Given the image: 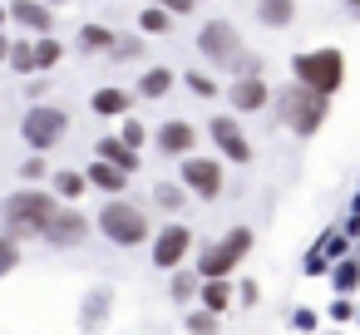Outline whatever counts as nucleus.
<instances>
[{"mask_svg": "<svg viewBox=\"0 0 360 335\" xmlns=\"http://www.w3.org/2000/svg\"><path fill=\"white\" fill-rule=\"evenodd\" d=\"M350 11H355V15H360V0H350Z\"/></svg>", "mask_w": 360, "mask_h": 335, "instance_id": "nucleus-42", "label": "nucleus"}, {"mask_svg": "<svg viewBox=\"0 0 360 335\" xmlns=\"http://www.w3.org/2000/svg\"><path fill=\"white\" fill-rule=\"evenodd\" d=\"M55 192H40V188H20L0 202V232L11 242H25V237H45V222L55 217Z\"/></svg>", "mask_w": 360, "mask_h": 335, "instance_id": "nucleus-1", "label": "nucleus"}, {"mask_svg": "<svg viewBox=\"0 0 360 335\" xmlns=\"http://www.w3.org/2000/svg\"><path fill=\"white\" fill-rule=\"evenodd\" d=\"M326 99L321 94H311V89H301V84H286L281 94H276V119L291 129V133H301V138H311L321 124H326Z\"/></svg>", "mask_w": 360, "mask_h": 335, "instance_id": "nucleus-2", "label": "nucleus"}, {"mask_svg": "<svg viewBox=\"0 0 360 335\" xmlns=\"http://www.w3.org/2000/svg\"><path fill=\"white\" fill-rule=\"evenodd\" d=\"M30 55H35V70H55L60 65V40H50V35H40V40H30Z\"/></svg>", "mask_w": 360, "mask_h": 335, "instance_id": "nucleus-21", "label": "nucleus"}, {"mask_svg": "<svg viewBox=\"0 0 360 335\" xmlns=\"http://www.w3.org/2000/svg\"><path fill=\"white\" fill-rule=\"evenodd\" d=\"M20 178H30V183H40V178H45V158H25V168H20Z\"/></svg>", "mask_w": 360, "mask_h": 335, "instance_id": "nucleus-34", "label": "nucleus"}, {"mask_svg": "<svg viewBox=\"0 0 360 335\" xmlns=\"http://www.w3.org/2000/svg\"><path fill=\"white\" fill-rule=\"evenodd\" d=\"M84 237H89V217L60 202V207H55V217L45 222V242H50V247H79Z\"/></svg>", "mask_w": 360, "mask_h": 335, "instance_id": "nucleus-8", "label": "nucleus"}, {"mask_svg": "<svg viewBox=\"0 0 360 335\" xmlns=\"http://www.w3.org/2000/svg\"><path fill=\"white\" fill-rule=\"evenodd\" d=\"M99 232H104L114 247H139V242H148V217H143L134 202L114 197V202H104V212H99Z\"/></svg>", "mask_w": 360, "mask_h": 335, "instance_id": "nucleus-4", "label": "nucleus"}, {"mask_svg": "<svg viewBox=\"0 0 360 335\" xmlns=\"http://www.w3.org/2000/svg\"><path fill=\"white\" fill-rule=\"evenodd\" d=\"M0 30H6V6H0Z\"/></svg>", "mask_w": 360, "mask_h": 335, "instance_id": "nucleus-41", "label": "nucleus"}, {"mask_svg": "<svg viewBox=\"0 0 360 335\" xmlns=\"http://www.w3.org/2000/svg\"><path fill=\"white\" fill-rule=\"evenodd\" d=\"M139 50H143V45H139V40H124V45H114V50H109V55H119V60H129V55H139Z\"/></svg>", "mask_w": 360, "mask_h": 335, "instance_id": "nucleus-36", "label": "nucleus"}, {"mask_svg": "<svg viewBox=\"0 0 360 335\" xmlns=\"http://www.w3.org/2000/svg\"><path fill=\"white\" fill-rule=\"evenodd\" d=\"M139 25H143L148 35H163V30L173 25V15H168L163 6H153V11H143V15H139Z\"/></svg>", "mask_w": 360, "mask_h": 335, "instance_id": "nucleus-28", "label": "nucleus"}, {"mask_svg": "<svg viewBox=\"0 0 360 335\" xmlns=\"http://www.w3.org/2000/svg\"><path fill=\"white\" fill-rule=\"evenodd\" d=\"M330 281H335V291H340V296H350V291L360 286V261H335Z\"/></svg>", "mask_w": 360, "mask_h": 335, "instance_id": "nucleus-24", "label": "nucleus"}, {"mask_svg": "<svg viewBox=\"0 0 360 335\" xmlns=\"http://www.w3.org/2000/svg\"><path fill=\"white\" fill-rule=\"evenodd\" d=\"M340 79H345L340 50H306V55H296V84H301V89L330 99V94L340 89Z\"/></svg>", "mask_w": 360, "mask_h": 335, "instance_id": "nucleus-3", "label": "nucleus"}, {"mask_svg": "<svg viewBox=\"0 0 360 335\" xmlns=\"http://www.w3.org/2000/svg\"><path fill=\"white\" fill-rule=\"evenodd\" d=\"M188 330L193 335H217V315L207 310V315H188Z\"/></svg>", "mask_w": 360, "mask_h": 335, "instance_id": "nucleus-31", "label": "nucleus"}, {"mask_svg": "<svg viewBox=\"0 0 360 335\" xmlns=\"http://www.w3.org/2000/svg\"><path fill=\"white\" fill-rule=\"evenodd\" d=\"M109 301H114V291H109V286L89 291V296H84V306H79V325H84V330L104 325V310H109Z\"/></svg>", "mask_w": 360, "mask_h": 335, "instance_id": "nucleus-18", "label": "nucleus"}, {"mask_svg": "<svg viewBox=\"0 0 360 335\" xmlns=\"http://www.w3.org/2000/svg\"><path fill=\"white\" fill-rule=\"evenodd\" d=\"M212 143L222 148V158H232V163H252V143L242 138L237 119H212Z\"/></svg>", "mask_w": 360, "mask_h": 335, "instance_id": "nucleus-11", "label": "nucleus"}, {"mask_svg": "<svg viewBox=\"0 0 360 335\" xmlns=\"http://www.w3.org/2000/svg\"><path fill=\"white\" fill-rule=\"evenodd\" d=\"M89 104H94V114H104V119H114V114H129V94H124V89H99Z\"/></svg>", "mask_w": 360, "mask_h": 335, "instance_id": "nucleus-20", "label": "nucleus"}, {"mask_svg": "<svg viewBox=\"0 0 360 335\" xmlns=\"http://www.w3.org/2000/svg\"><path fill=\"white\" fill-rule=\"evenodd\" d=\"M6 55H11V40H6V35H0V65H6Z\"/></svg>", "mask_w": 360, "mask_h": 335, "instance_id": "nucleus-39", "label": "nucleus"}, {"mask_svg": "<svg viewBox=\"0 0 360 335\" xmlns=\"http://www.w3.org/2000/svg\"><path fill=\"white\" fill-rule=\"evenodd\" d=\"M355 320H360V315H355Z\"/></svg>", "mask_w": 360, "mask_h": 335, "instance_id": "nucleus-43", "label": "nucleus"}, {"mask_svg": "<svg viewBox=\"0 0 360 335\" xmlns=\"http://www.w3.org/2000/svg\"><path fill=\"white\" fill-rule=\"evenodd\" d=\"M20 266V242H11L6 232H0V276H11Z\"/></svg>", "mask_w": 360, "mask_h": 335, "instance_id": "nucleus-27", "label": "nucleus"}, {"mask_svg": "<svg viewBox=\"0 0 360 335\" xmlns=\"http://www.w3.org/2000/svg\"><path fill=\"white\" fill-rule=\"evenodd\" d=\"M350 315H355V310H350V301H345V296H340V301H335V306H330V320H350Z\"/></svg>", "mask_w": 360, "mask_h": 335, "instance_id": "nucleus-37", "label": "nucleus"}, {"mask_svg": "<svg viewBox=\"0 0 360 335\" xmlns=\"http://www.w3.org/2000/svg\"><path fill=\"white\" fill-rule=\"evenodd\" d=\"M153 202H158L163 212H178V207H183V188H173V183H158V188H153Z\"/></svg>", "mask_w": 360, "mask_h": 335, "instance_id": "nucleus-29", "label": "nucleus"}, {"mask_svg": "<svg viewBox=\"0 0 360 335\" xmlns=\"http://www.w3.org/2000/svg\"><path fill=\"white\" fill-rule=\"evenodd\" d=\"M183 79H188V84H193V94H202V99H207V94L217 89V84H212L207 74H183Z\"/></svg>", "mask_w": 360, "mask_h": 335, "instance_id": "nucleus-33", "label": "nucleus"}, {"mask_svg": "<svg viewBox=\"0 0 360 335\" xmlns=\"http://www.w3.org/2000/svg\"><path fill=\"white\" fill-rule=\"evenodd\" d=\"M45 6H50V11H55V6H70V0H45Z\"/></svg>", "mask_w": 360, "mask_h": 335, "instance_id": "nucleus-40", "label": "nucleus"}, {"mask_svg": "<svg viewBox=\"0 0 360 335\" xmlns=\"http://www.w3.org/2000/svg\"><path fill=\"white\" fill-rule=\"evenodd\" d=\"M198 296H202V306H207L212 315H222V310L232 306V286H227V276H207V281H198Z\"/></svg>", "mask_w": 360, "mask_h": 335, "instance_id": "nucleus-15", "label": "nucleus"}, {"mask_svg": "<svg viewBox=\"0 0 360 335\" xmlns=\"http://www.w3.org/2000/svg\"><path fill=\"white\" fill-rule=\"evenodd\" d=\"M158 6H163V11H173V15H188L198 0H158Z\"/></svg>", "mask_w": 360, "mask_h": 335, "instance_id": "nucleus-35", "label": "nucleus"}, {"mask_svg": "<svg viewBox=\"0 0 360 335\" xmlns=\"http://www.w3.org/2000/svg\"><path fill=\"white\" fill-rule=\"evenodd\" d=\"M198 50H202L212 65H237V60H242V40H237V30H232L227 20H212V25H202V35H198Z\"/></svg>", "mask_w": 360, "mask_h": 335, "instance_id": "nucleus-7", "label": "nucleus"}, {"mask_svg": "<svg viewBox=\"0 0 360 335\" xmlns=\"http://www.w3.org/2000/svg\"><path fill=\"white\" fill-rule=\"evenodd\" d=\"M257 15H262L266 25H291V15H296V0H262V6H257Z\"/></svg>", "mask_w": 360, "mask_h": 335, "instance_id": "nucleus-22", "label": "nucleus"}, {"mask_svg": "<svg viewBox=\"0 0 360 335\" xmlns=\"http://www.w3.org/2000/svg\"><path fill=\"white\" fill-rule=\"evenodd\" d=\"M252 251V227H232L227 237H217L212 247H202V261H198V276H232L242 266V256Z\"/></svg>", "mask_w": 360, "mask_h": 335, "instance_id": "nucleus-5", "label": "nucleus"}, {"mask_svg": "<svg viewBox=\"0 0 360 335\" xmlns=\"http://www.w3.org/2000/svg\"><path fill=\"white\" fill-rule=\"evenodd\" d=\"M84 183H94L99 192L119 197V192L129 188V173H119V168H114V163H104V158H94V163H89V173H84Z\"/></svg>", "mask_w": 360, "mask_h": 335, "instance_id": "nucleus-13", "label": "nucleus"}, {"mask_svg": "<svg viewBox=\"0 0 360 335\" xmlns=\"http://www.w3.org/2000/svg\"><path fill=\"white\" fill-rule=\"evenodd\" d=\"M193 138H198V133H193V124H183V119H168V124L158 129V148H163V153H188Z\"/></svg>", "mask_w": 360, "mask_h": 335, "instance_id": "nucleus-14", "label": "nucleus"}, {"mask_svg": "<svg viewBox=\"0 0 360 335\" xmlns=\"http://www.w3.org/2000/svg\"><path fill=\"white\" fill-rule=\"evenodd\" d=\"M139 89H143V94H148V99H163V94H168V89H173V70H148V74H143V84H139Z\"/></svg>", "mask_w": 360, "mask_h": 335, "instance_id": "nucleus-25", "label": "nucleus"}, {"mask_svg": "<svg viewBox=\"0 0 360 335\" xmlns=\"http://www.w3.org/2000/svg\"><path fill=\"white\" fill-rule=\"evenodd\" d=\"M198 281L202 276H173V301H193L198 296Z\"/></svg>", "mask_w": 360, "mask_h": 335, "instance_id": "nucleus-30", "label": "nucleus"}, {"mask_svg": "<svg viewBox=\"0 0 360 335\" xmlns=\"http://www.w3.org/2000/svg\"><path fill=\"white\" fill-rule=\"evenodd\" d=\"M6 20H15V25L30 30V35H50L55 11L45 6V0H11V6H6Z\"/></svg>", "mask_w": 360, "mask_h": 335, "instance_id": "nucleus-10", "label": "nucleus"}, {"mask_svg": "<svg viewBox=\"0 0 360 335\" xmlns=\"http://www.w3.org/2000/svg\"><path fill=\"white\" fill-rule=\"evenodd\" d=\"M114 40H119V35H114L109 25H84V30H79V50H84V55H104V50H114Z\"/></svg>", "mask_w": 360, "mask_h": 335, "instance_id": "nucleus-19", "label": "nucleus"}, {"mask_svg": "<svg viewBox=\"0 0 360 335\" xmlns=\"http://www.w3.org/2000/svg\"><path fill=\"white\" fill-rule=\"evenodd\" d=\"M232 104H237V109H262V104H266V84H262L257 74H242V79L232 84Z\"/></svg>", "mask_w": 360, "mask_h": 335, "instance_id": "nucleus-16", "label": "nucleus"}, {"mask_svg": "<svg viewBox=\"0 0 360 335\" xmlns=\"http://www.w3.org/2000/svg\"><path fill=\"white\" fill-rule=\"evenodd\" d=\"M183 183H188L198 197H217V192H222V168L207 163V158H188V163H183Z\"/></svg>", "mask_w": 360, "mask_h": 335, "instance_id": "nucleus-12", "label": "nucleus"}, {"mask_svg": "<svg viewBox=\"0 0 360 335\" xmlns=\"http://www.w3.org/2000/svg\"><path fill=\"white\" fill-rule=\"evenodd\" d=\"M119 138L139 153V143H143V124H139V119H124V133H119Z\"/></svg>", "mask_w": 360, "mask_h": 335, "instance_id": "nucleus-32", "label": "nucleus"}, {"mask_svg": "<svg viewBox=\"0 0 360 335\" xmlns=\"http://www.w3.org/2000/svg\"><path fill=\"white\" fill-rule=\"evenodd\" d=\"M84 188V173H55V197H79Z\"/></svg>", "mask_w": 360, "mask_h": 335, "instance_id": "nucleus-26", "label": "nucleus"}, {"mask_svg": "<svg viewBox=\"0 0 360 335\" xmlns=\"http://www.w3.org/2000/svg\"><path fill=\"white\" fill-rule=\"evenodd\" d=\"M99 158H104V163H114L119 173H134V168H139V153H134L124 138H99Z\"/></svg>", "mask_w": 360, "mask_h": 335, "instance_id": "nucleus-17", "label": "nucleus"}, {"mask_svg": "<svg viewBox=\"0 0 360 335\" xmlns=\"http://www.w3.org/2000/svg\"><path fill=\"white\" fill-rule=\"evenodd\" d=\"M188 251H193V232H188V227H178V222H173V227H163V232L153 237V266H163V271H173Z\"/></svg>", "mask_w": 360, "mask_h": 335, "instance_id": "nucleus-9", "label": "nucleus"}, {"mask_svg": "<svg viewBox=\"0 0 360 335\" xmlns=\"http://www.w3.org/2000/svg\"><path fill=\"white\" fill-rule=\"evenodd\" d=\"M316 325V310H296V330H311Z\"/></svg>", "mask_w": 360, "mask_h": 335, "instance_id": "nucleus-38", "label": "nucleus"}, {"mask_svg": "<svg viewBox=\"0 0 360 335\" xmlns=\"http://www.w3.org/2000/svg\"><path fill=\"white\" fill-rule=\"evenodd\" d=\"M20 133H25V143H30L35 153H45V148H55V143L70 133V114L55 109V104H35V109L20 119Z\"/></svg>", "mask_w": 360, "mask_h": 335, "instance_id": "nucleus-6", "label": "nucleus"}, {"mask_svg": "<svg viewBox=\"0 0 360 335\" xmlns=\"http://www.w3.org/2000/svg\"><path fill=\"white\" fill-rule=\"evenodd\" d=\"M6 65H11L15 74H35V55H30V40H11V55H6Z\"/></svg>", "mask_w": 360, "mask_h": 335, "instance_id": "nucleus-23", "label": "nucleus"}]
</instances>
